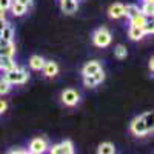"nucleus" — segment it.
I'll return each mask as SVG.
<instances>
[{"label":"nucleus","mask_w":154,"mask_h":154,"mask_svg":"<svg viewBox=\"0 0 154 154\" xmlns=\"http://www.w3.org/2000/svg\"><path fill=\"white\" fill-rule=\"evenodd\" d=\"M16 2H19V3H22L23 6H26V8L32 5V0H16Z\"/></svg>","instance_id":"nucleus-30"},{"label":"nucleus","mask_w":154,"mask_h":154,"mask_svg":"<svg viewBox=\"0 0 154 154\" xmlns=\"http://www.w3.org/2000/svg\"><path fill=\"white\" fill-rule=\"evenodd\" d=\"M11 11H12V14L14 16H17V17H22L25 12H26V6H23L22 3H19V2H16V0H12V3H11Z\"/></svg>","instance_id":"nucleus-13"},{"label":"nucleus","mask_w":154,"mask_h":154,"mask_svg":"<svg viewBox=\"0 0 154 154\" xmlns=\"http://www.w3.org/2000/svg\"><path fill=\"white\" fill-rule=\"evenodd\" d=\"M143 2H151V3H152V2H154V0H143Z\"/></svg>","instance_id":"nucleus-35"},{"label":"nucleus","mask_w":154,"mask_h":154,"mask_svg":"<svg viewBox=\"0 0 154 154\" xmlns=\"http://www.w3.org/2000/svg\"><path fill=\"white\" fill-rule=\"evenodd\" d=\"M3 79L11 83V85H22L25 83L28 79H29V74L26 69H23V68H16V69H11V71H5V75H3Z\"/></svg>","instance_id":"nucleus-1"},{"label":"nucleus","mask_w":154,"mask_h":154,"mask_svg":"<svg viewBox=\"0 0 154 154\" xmlns=\"http://www.w3.org/2000/svg\"><path fill=\"white\" fill-rule=\"evenodd\" d=\"M45 65V59L42 56H32L29 59V66L34 69V71H40Z\"/></svg>","instance_id":"nucleus-12"},{"label":"nucleus","mask_w":154,"mask_h":154,"mask_svg":"<svg viewBox=\"0 0 154 154\" xmlns=\"http://www.w3.org/2000/svg\"><path fill=\"white\" fill-rule=\"evenodd\" d=\"M79 100H80L79 93L74 91V89H71V88L65 89V91L62 93V102L66 106H75L77 103H79Z\"/></svg>","instance_id":"nucleus-4"},{"label":"nucleus","mask_w":154,"mask_h":154,"mask_svg":"<svg viewBox=\"0 0 154 154\" xmlns=\"http://www.w3.org/2000/svg\"><path fill=\"white\" fill-rule=\"evenodd\" d=\"M16 53V45L11 40H5L0 38V56H6V57H12Z\"/></svg>","instance_id":"nucleus-7"},{"label":"nucleus","mask_w":154,"mask_h":154,"mask_svg":"<svg viewBox=\"0 0 154 154\" xmlns=\"http://www.w3.org/2000/svg\"><path fill=\"white\" fill-rule=\"evenodd\" d=\"M6 108H8V103H6L3 99H0V114H3L6 111Z\"/></svg>","instance_id":"nucleus-28"},{"label":"nucleus","mask_w":154,"mask_h":154,"mask_svg":"<svg viewBox=\"0 0 154 154\" xmlns=\"http://www.w3.org/2000/svg\"><path fill=\"white\" fill-rule=\"evenodd\" d=\"M16 68H17V63L12 60V57H6V56H3L2 69H3V71H11V69H16Z\"/></svg>","instance_id":"nucleus-17"},{"label":"nucleus","mask_w":154,"mask_h":154,"mask_svg":"<svg viewBox=\"0 0 154 154\" xmlns=\"http://www.w3.org/2000/svg\"><path fill=\"white\" fill-rule=\"evenodd\" d=\"M128 35H130L131 40H140V38H143V37H145V34H143L142 28H139V26H130Z\"/></svg>","instance_id":"nucleus-15"},{"label":"nucleus","mask_w":154,"mask_h":154,"mask_svg":"<svg viewBox=\"0 0 154 154\" xmlns=\"http://www.w3.org/2000/svg\"><path fill=\"white\" fill-rule=\"evenodd\" d=\"M140 12H142L143 16H146V17H152L154 16V6H152V3L151 2H145L142 9H140Z\"/></svg>","instance_id":"nucleus-20"},{"label":"nucleus","mask_w":154,"mask_h":154,"mask_svg":"<svg viewBox=\"0 0 154 154\" xmlns=\"http://www.w3.org/2000/svg\"><path fill=\"white\" fill-rule=\"evenodd\" d=\"M2 62H3V56H0V69H2Z\"/></svg>","instance_id":"nucleus-34"},{"label":"nucleus","mask_w":154,"mask_h":154,"mask_svg":"<svg viewBox=\"0 0 154 154\" xmlns=\"http://www.w3.org/2000/svg\"><path fill=\"white\" fill-rule=\"evenodd\" d=\"M11 3H12V0H0V8H3L6 11V9H9Z\"/></svg>","instance_id":"nucleus-27"},{"label":"nucleus","mask_w":154,"mask_h":154,"mask_svg":"<svg viewBox=\"0 0 154 154\" xmlns=\"http://www.w3.org/2000/svg\"><path fill=\"white\" fill-rule=\"evenodd\" d=\"M83 85H85L86 88H94V86L97 85L94 75H93V74H91V75H83Z\"/></svg>","instance_id":"nucleus-24"},{"label":"nucleus","mask_w":154,"mask_h":154,"mask_svg":"<svg viewBox=\"0 0 154 154\" xmlns=\"http://www.w3.org/2000/svg\"><path fill=\"white\" fill-rule=\"evenodd\" d=\"M60 8H62V12L63 14H74L79 8V3H77V0H60Z\"/></svg>","instance_id":"nucleus-8"},{"label":"nucleus","mask_w":154,"mask_h":154,"mask_svg":"<svg viewBox=\"0 0 154 154\" xmlns=\"http://www.w3.org/2000/svg\"><path fill=\"white\" fill-rule=\"evenodd\" d=\"M8 22L5 20V19H0V37H2V29L5 28V25H6Z\"/></svg>","instance_id":"nucleus-31"},{"label":"nucleus","mask_w":154,"mask_h":154,"mask_svg":"<svg viewBox=\"0 0 154 154\" xmlns=\"http://www.w3.org/2000/svg\"><path fill=\"white\" fill-rule=\"evenodd\" d=\"M9 89H11V83H8L3 77L0 79V96H5L9 93Z\"/></svg>","instance_id":"nucleus-23"},{"label":"nucleus","mask_w":154,"mask_h":154,"mask_svg":"<svg viewBox=\"0 0 154 154\" xmlns=\"http://www.w3.org/2000/svg\"><path fill=\"white\" fill-rule=\"evenodd\" d=\"M142 117H143V120H145V125H146V128H148V131H152V111H148V112H145V114H142Z\"/></svg>","instance_id":"nucleus-22"},{"label":"nucleus","mask_w":154,"mask_h":154,"mask_svg":"<svg viewBox=\"0 0 154 154\" xmlns=\"http://www.w3.org/2000/svg\"><path fill=\"white\" fill-rule=\"evenodd\" d=\"M12 37H14V28H12L9 23H6L5 28L2 29V37H0V38H5V40H12Z\"/></svg>","instance_id":"nucleus-19"},{"label":"nucleus","mask_w":154,"mask_h":154,"mask_svg":"<svg viewBox=\"0 0 154 154\" xmlns=\"http://www.w3.org/2000/svg\"><path fill=\"white\" fill-rule=\"evenodd\" d=\"M51 154H72L74 152V145L71 140H63V142L54 145L49 149Z\"/></svg>","instance_id":"nucleus-5"},{"label":"nucleus","mask_w":154,"mask_h":154,"mask_svg":"<svg viewBox=\"0 0 154 154\" xmlns=\"http://www.w3.org/2000/svg\"><path fill=\"white\" fill-rule=\"evenodd\" d=\"M0 19H5V9L0 8Z\"/></svg>","instance_id":"nucleus-33"},{"label":"nucleus","mask_w":154,"mask_h":154,"mask_svg":"<svg viewBox=\"0 0 154 154\" xmlns=\"http://www.w3.org/2000/svg\"><path fill=\"white\" fill-rule=\"evenodd\" d=\"M123 11H125V5H122V3H114L108 9L111 19H120V17H123Z\"/></svg>","instance_id":"nucleus-10"},{"label":"nucleus","mask_w":154,"mask_h":154,"mask_svg":"<svg viewBox=\"0 0 154 154\" xmlns=\"http://www.w3.org/2000/svg\"><path fill=\"white\" fill-rule=\"evenodd\" d=\"M9 154H25V152H28L26 149H20V148H14V149H9L8 151Z\"/></svg>","instance_id":"nucleus-29"},{"label":"nucleus","mask_w":154,"mask_h":154,"mask_svg":"<svg viewBox=\"0 0 154 154\" xmlns=\"http://www.w3.org/2000/svg\"><path fill=\"white\" fill-rule=\"evenodd\" d=\"M46 148H48V143H46V140L45 139H42V137H35V139H32L31 140V143H29V152H32V154H42V152H45L46 151Z\"/></svg>","instance_id":"nucleus-6"},{"label":"nucleus","mask_w":154,"mask_h":154,"mask_svg":"<svg viewBox=\"0 0 154 154\" xmlns=\"http://www.w3.org/2000/svg\"><path fill=\"white\" fill-rule=\"evenodd\" d=\"M93 43L99 48H105L111 43V32L106 28H99L93 34Z\"/></svg>","instance_id":"nucleus-2"},{"label":"nucleus","mask_w":154,"mask_h":154,"mask_svg":"<svg viewBox=\"0 0 154 154\" xmlns=\"http://www.w3.org/2000/svg\"><path fill=\"white\" fill-rule=\"evenodd\" d=\"M97 69H100V63L96 62V60H93V62H88L86 65L82 68V74H83V75H91V74H94Z\"/></svg>","instance_id":"nucleus-11"},{"label":"nucleus","mask_w":154,"mask_h":154,"mask_svg":"<svg viewBox=\"0 0 154 154\" xmlns=\"http://www.w3.org/2000/svg\"><path fill=\"white\" fill-rule=\"evenodd\" d=\"M93 75H94V79H96L97 85H99V83H102V82L105 80V72L102 71V68H100V69H97V71H96V72H94Z\"/></svg>","instance_id":"nucleus-25"},{"label":"nucleus","mask_w":154,"mask_h":154,"mask_svg":"<svg viewBox=\"0 0 154 154\" xmlns=\"http://www.w3.org/2000/svg\"><path fill=\"white\" fill-rule=\"evenodd\" d=\"M97 152H99V154H114V152H116V148H114L112 143H109V142H103V143H100V145H99Z\"/></svg>","instance_id":"nucleus-16"},{"label":"nucleus","mask_w":154,"mask_h":154,"mask_svg":"<svg viewBox=\"0 0 154 154\" xmlns=\"http://www.w3.org/2000/svg\"><path fill=\"white\" fill-rule=\"evenodd\" d=\"M139 12H140L139 6H136V5H126L125 11H123V16H126V19H133L134 16L139 14Z\"/></svg>","instance_id":"nucleus-18"},{"label":"nucleus","mask_w":154,"mask_h":154,"mask_svg":"<svg viewBox=\"0 0 154 154\" xmlns=\"http://www.w3.org/2000/svg\"><path fill=\"white\" fill-rule=\"evenodd\" d=\"M148 68H149V71H152V69H154V60H152V59H151V60H149V63H148Z\"/></svg>","instance_id":"nucleus-32"},{"label":"nucleus","mask_w":154,"mask_h":154,"mask_svg":"<svg viewBox=\"0 0 154 154\" xmlns=\"http://www.w3.org/2000/svg\"><path fill=\"white\" fill-rule=\"evenodd\" d=\"M130 128H131V133H133L134 136H145V134L149 133L142 116H137V117H134V120L131 122V126H130Z\"/></svg>","instance_id":"nucleus-3"},{"label":"nucleus","mask_w":154,"mask_h":154,"mask_svg":"<svg viewBox=\"0 0 154 154\" xmlns=\"http://www.w3.org/2000/svg\"><path fill=\"white\" fill-rule=\"evenodd\" d=\"M146 22H148V17H146V16H143L142 12H139L137 16H134L133 19H130L131 26H139V28H142Z\"/></svg>","instance_id":"nucleus-14"},{"label":"nucleus","mask_w":154,"mask_h":154,"mask_svg":"<svg viewBox=\"0 0 154 154\" xmlns=\"http://www.w3.org/2000/svg\"><path fill=\"white\" fill-rule=\"evenodd\" d=\"M142 31H143V34H152V32H154V26H152L151 23L146 22L143 26H142Z\"/></svg>","instance_id":"nucleus-26"},{"label":"nucleus","mask_w":154,"mask_h":154,"mask_svg":"<svg viewBox=\"0 0 154 154\" xmlns=\"http://www.w3.org/2000/svg\"><path fill=\"white\" fill-rule=\"evenodd\" d=\"M114 54H116V57H117V59H126L128 51H126V48L123 45H117V46L114 48Z\"/></svg>","instance_id":"nucleus-21"},{"label":"nucleus","mask_w":154,"mask_h":154,"mask_svg":"<svg viewBox=\"0 0 154 154\" xmlns=\"http://www.w3.org/2000/svg\"><path fill=\"white\" fill-rule=\"evenodd\" d=\"M42 69H43V74L46 77H56L59 74V66H57V63L53 62V60H49V62L45 60V65H43Z\"/></svg>","instance_id":"nucleus-9"}]
</instances>
